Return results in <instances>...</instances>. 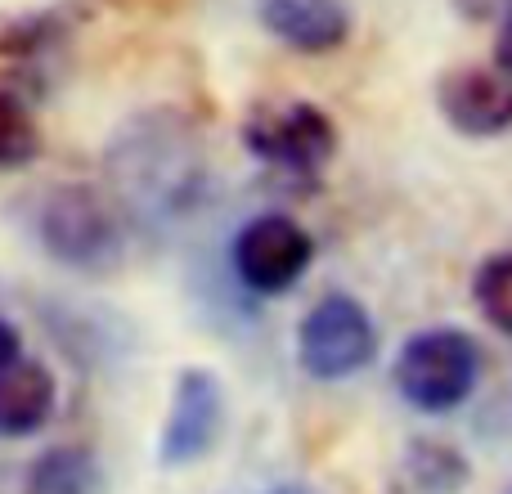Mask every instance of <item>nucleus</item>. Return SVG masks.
I'll return each mask as SVG.
<instances>
[{
  "instance_id": "obj_11",
  "label": "nucleus",
  "mask_w": 512,
  "mask_h": 494,
  "mask_svg": "<svg viewBox=\"0 0 512 494\" xmlns=\"http://www.w3.org/2000/svg\"><path fill=\"white\" fill-rule=\"evenodd\" d=\"M104 472L99 459L81 445H54L27 468V494H99Z\"/></svg>"
},
{
  "instance_id": "obj_14",
  "label": "nucleus",
  "mask_w": 512,
  "mask_h": 494,
  "mask_svg": "<svg viewBox=\"0 0 512 494\" xmlns=\"http://www.w3.org/2000/svg\"><path fill=\"white\" fill-rule=\"evenodd\" d=\"M41 153V131L32 122V108L0 86V171L27 167Z\"/></svg>"
},
{
  "instance_id": "obj_2",
  "label": "nucleus",
  "mask_w": 512,
  "mask_h": 494,
  "mask_svg": "<svg viewBox=\"0 0 512 494\" xmlns=\"http://www.w3.org/2000/svg\"><path fill=\"white\" fill-rule=\"evenodd\" d=\"M32 234L45 256L81 274L113 270L126 252L122 212L108 194L90 185H54L36 198Z\"/></svg>"
},
{
  "instance_id": "obj_13",
  "label": "nucleus",
  "mask_w": 512,
  "mask_h": 494,
  "mask_svg": "<svg viewBox=\"0 0 512 494\" xmlns=\"http://www.w3.org/2000/svg\"><path fill=\"white\" fill-rule=\"evenodd\" d=\"M472 301L490 328L512 337V252H495L472 274Z\"/></svg>"
},
{
  "instance_id": "obj_4",
  "label": "nucleus",
  "mask_w": 512,
  "mask_h": 494,
  "mask_svg": "<svg viewBox=\"0 0 512 494\" xmlns=\"http://www.w3.org/2000/svg\"><path fill=\"white\" fill-rule=\"evenodd\" d=\"M378 355V328L369 310L346 292L315 301L297 328V364L315 382H342L369 369Z\"/></svg>"
},
{
  "instance_id": "obj_10",
  "label": "nucleus",
  "mask_w": 512,
  "mask_h": 494,
  "mask_svg": "<svg viewBox=\"0 0 512 494\" xmlns=\"http://www.w3.org/2000/svg\"><path fill=\"white\" fill-rule=\"evenodd\" d=\"M54 405H59V387L41 360L14 355L0 369V441L36 436L54 418Z\"/></svg>"
},
{
  "instance_id": "obj_17",
  "label": "nucleus",
  "mask_w": 512,
  "mask_h": 494,
  "mask_svg": "<svg viewBox=\"0 0 512 494\" xmlns=\"http://www.w3.org/2000/svg\"><path fill=\"white\" fill-rule=\"evenodd\" d=\"M14 355H23V342H18V328L9 324L5 315H0V369H5Z\"/></svg>"
},
{
  "instance_id": "obj_5",
  "label": "nucleus",
  "mask_w": 512,
  "mask_h": 494,
  "mask_svg": "<svg viewBox=\"0 0 512 494\" xmlns=\"http://www.w3.org/2000/svg\"><path fill=\"white\" fill-rule=\"evenodd\" d=\"M243 144L265 167L310 180L333 162L337 126L324 108L306 104V99H288V104L256 108L248 117V126H243Z\"/></svg>"
},
{
  "instance_id": "obj_8",
  "label": "nucleus",
  "mask_w": 512,
  "mask_h": 494,
  "mask_svg": "<svg viewBox=\"0 0 512 494\" xmlns=\"http://www.w3.org/2000/svg\"><path fill=\"white\" fill-rule=\"evenodd\" d=\"M436 108L450 131L495 140L512 131V77L504 68H454L436 81Z\"/></svg>"
},
{
  "instance_id": "obj_1",
  "label": "nucleus",
  "mask_w": 512,
  "mask_h": 494,
  "mask_svg": "<svg viewBox=\"0 0 512 494\" xmlns=\"http://www.w3.org/2000/svg\"><path fill=\"white\" fill-rule=\"evenodd\" d=\"M203 167V144L171 113L135 117L108 149L117 198L144 216H171L203 198Z\"/></svg>"
},
{
  "instance_id": "obj_15",
  "label": "nucleus",
  "mask_w": 512,
  "mask_h": 494,
  "mask_svg": "<svg viewBox=\"0 0 512 494\" xmlns=\"http://www.w3.org/2000/svg\"><path fill=\"white\" fill-rule=\"evenodd\" d=\"M468 23H499V18L512 9V0H450Z\"/></svg>"
},
{
  "instance_id": "obj_16",
  "label": "nucleus",
  "mask_w": 512,
  "mask_h": 494,
  "mask_svg": "<svg viewBox=\"0 0 512 494\" xmlns=\"http://www.w3.org/2000/svg\"><path fill=\"white\" fill-rule=\"evenodd\" d=\"M495 68H504L512 77V9L499 18V36H495Z\"/></svg>"
},
{
  "instance_id": "obj_3",
  "label": "nucleus",
  "mask_w": 512,
  "mask_h": 494,
  "mask_svg": "<svg viewBox=\"0 0 512 494\" xmlns=\"http://www.w3.org/2000/svg\"><path fill=\"white\" fill-rule=\"evenodd\" d=\"M396 391L418 414H450L477 391L481 351L463 328H423L396 355Z\"/></svg>"
},
{
  "instance_id": "obj_7",
  "label": "nucleus",
  "mask_w": 512,
  "mask_h": 494,
  "mask_svg": "<svg viewBox=\"0 0 512 494\" xmlns=\"http://www.w3.org/2000/svg\"><path fill=\"white\" fill-rule=\"evenodd\" d=\"M225 432V387L212 369H185L171 387V409L158 436V463L189 468L207 459Z\"/></svg>"
},
{
  "instance_id": "obj_12",
  "label": "nucleus",
  "mask_w": 512,
  "mask_h": 494,
  "mask_svg": "<svg viewBox=\"0 0 512 494\" xmlns=\"http://www.w3.org/2000/svg\"><path fill=\"white\" fill-rule=\"evenodd\" d=\"M405 477L418 494H459L472 481V468L454 445L445 441H409L405 450Z\"/></svg>"
},
{
  "instance_id": "obj_18",
  "label": "nucleus",
  "mask_w": 512,
  "mask_h": 494,
  "mask_svg": "<svg viewBox=\"0 0 512 494\" xmlns=\"http://www.w3.org/2000/svg\"><path fill=\"white\" fill-rule=\"evenodd\" d=\"M265 494H310V490L306 486H270Z\"/></svg>"
},
{
  "instance_id": "obj_6",
  "label": "nucleus",
  "mask_w": 512,
  "mask_h": 494,
  "mask_svg": "<svg viewBox=\"0 0 512 494\" xmlns=\"http://www.w3.org/2000/svg\"><path fill=\"white\" fill-rule=\"evenodd\" d=\"M310 256H315V239L301 230V221L283 212H261L243 221V230L230 243L234 274L243 279V288L261 292V297L288 292L306 274Z\"/></svg>"
},
{
  "instance_id": "obj_9",
  "label": "nucleus",
  "mask_w": 512,
  "mask_h": 494,
  "mask_svg": "<svg viewBox=\"0 0 512 494\" xmlns=\"http://www.w3.org/2000/svg\"><path fill=\"white\" fill-rule=\"evenodd\" d=\"M261 27L297 54H333L351 36L346 0H256Z\"/></svg>"
},
{
  "instance_id": "obj_19",
  "label": "nucleus",
  "mask_w": 512,
  "mask_h": 494,
  "mask_svg": "<svg viewBox=\"0 0 512 494\" xmlns=\"http://www.w3.org/2000/svg\"><path fill=\"white\" fill-rule=\"evenodd\" d=\"M504 494H512V486H508V490H504Z\"/></svg>"
}]
</instances>
